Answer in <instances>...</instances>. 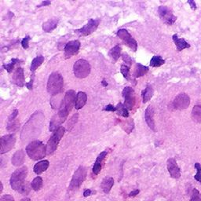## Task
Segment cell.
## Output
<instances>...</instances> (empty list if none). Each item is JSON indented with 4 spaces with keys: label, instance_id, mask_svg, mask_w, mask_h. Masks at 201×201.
I'll use <instances>...</instances> for the list:
<instances>
[{
    "label": "cell",
    "instance_id": "49",
    "mask_svg": "<svg viewBox=\"0 0 201 201\" xmlns=\"http://www.w3.org/2000/svg\"><path fill=\"white\" fill-rule=\"evenodd\" d=\"M0 185H1V189H0V193H2V190H3V185H2V182H0Z\"/></svg>",
    "mask_w": 201,
    "mask_h": 201
},
{
    "label": "cell",
    "instance_id": "48",
    "mask_svg": "<svg viewBox=\"0 0 201 201\" xmlns=\"http://www.w3.org/2000/svg\"><path fill=\"white\" fill-rule=\"evenodd\" d=\"M101 84H102V85L104 86V87H107V86H108V83L106 82V81L105 80V79H103L102 82H101Z\"/></svg>",
    "mask_w": 201,
    "mask_h": 201
},
{
    "label": "cell",
    "instance_id": "41",
    "mask_svg": "<svg viewBox=\"0 0 201 201\" xmlns=\"http://www.w3.org/2000/svg\"><path fill=\"white\" fill-rule=\"evenodd\" d=\"M0 201H14V199L11 195L6 194L0 198Z\"/></svg>",
    "mask_w": 201,
    "mask_h": 201
},
{
    "label": "cell",
    "instance_id": "21",
    "mask_svg": "<svg viewBox=\"0 0 201 201\" xmlns=\"http://www.w3.org/2000/svg\"><path fill=\"white\" fill-rule=\"evenodd\" d=\"M114 185V179L112 177H105L104 179L101 181L100 184V187L101 190L104 192L105 194L110 193L111 190H112V186Z\"/></svg>",
    "mask_w": 201,
    "mask_h": 201
},
{
    "label": "cell",
    "instance_id": "17",
    "mask_svg": "<svg viewBox=\"0 0 201 201\" xmlns=\"http://www.w3.org/2000/svg\"><path fill=\"white\" fill-rule=\"evenodd\" d=\"M153 116H154V109H153V106H148L145 112V119L146 123L148 124L149 127L151 130H153V131H156V125H155Z\"/></svg>",
    "mask_w": 201,
    "mask_h": 201
},
{
    "label": "cell",
    "instance_id": "14",
    "mask_svg": "<svg viewBox=\"0 0 201 201\" xmlns=\"http://www.w3.org/2000/svg\"><path fill=\"white\" fill-rule=\"evenodd\" d=\"M167 168H168V172L172 178L178 179L181 177V171L178 167L177 161L174 158H170L167 162Z\"/></svg>",
    "mask_w": 201,
    "mask_h": 201
},
{
    "label": "cell",
    "instance_id": "28",
    "mask_svg": "<svg viewBox=\"0 0 201 201\" xmlns=\"http://www.w3.org/2000/svg\"><path fill=\"white\" fill-rule=\"evenodd\" d=\"M153 87L151 85H147L145 89L142 91V99H143V103L148 102L149 100H150L152 97H153Z\"/></svg>",
    "mask_w": 201,
    "mask_h": 201
},
{
    "label": "cell",
    "instance_id": "24",
    "mask_svg": "<svg viewBox=\"0 0 201 201\" xmlns=\"http://www.w3.org/2000/svg\"><path fill=\"white\" fill-rule=\"evenodd\" d=\"M58 24V19L51 18L42 25V29L46 32H50L57 28Z\"/></svg>",
    "mask_w": 201,
    "mask_h": 201
},
{
    "label": "cell",
    "instance_id": "1",
    "mask_svg": "<svg viewBox=\"0 0 201 201\" xmlns=\"http://www.w3.org/2000/svg\"><path fill=\"white\" fill-rule=\"evenodd\" d=\"M28 168L23 166L16 170L10 179V185L14 190L20 193L23 196H27L30 192V188L25 181L28 176Z\"/></svg>",
    "mask_w": 201,
    "mask_h": 201
},
{
    "label": "cell",
    "instance_id": "42",
    "mask_svg": "<svg viewBox=\"0 0 201 201\" xmlns=\"http://www.w3.org/2000/svg\"><path fill=\"white\" fill-rule=\"evenodd\" d=\"M104 111H107V112H116L117 109H116V107H114L112 105L109 104L104 108Z\"/></svg>",
    "mask_w": 201,
    "mask_h": 201
},
{
    "label": "cell",
    "instance_id": "4",
    "mask_svg": "<svg viewBox=\"0 0 201 201\" xmlns=\"http://www.w3.org/2000/svg\"><path fill=\"white\" fill-rule=\"evenodd\" d=\"M87 168L83 166H79L77 168V170L75 171L73 176H72V180H71V182L69 186V191L73 192L79 190L86 180V178H87Z\"/></svg>",
    "mask_w": 201,
    "mask_h": 201
},
{
    "label": "cell",
    "instance_id": "5",
    "mask_svg": "<svg viewBox=\"0 0 201 201\" xmlns=\"http://www.w3.org/2000/svg\"><path fill=\"white\" fill-rule=\"evenodd\" d=\"M65 132V129L63 127H60L57 128L52 136L50 137L48 142L47 144V154L51 155L56 151L57 149L59 142L61 140V138L64 136Z\"/></svg>",
    "mask_w": 201,
    "mask_h": 201
},
{
    "label": "cell",
    "instance_id": "45",
    "mask_svg": "<svg viewBox=\"0 0 201 201\" xmlns=\"http://www.w3.org/2000/svg\"><path fill=\"white\" fill-rule=\"evenodd\" d=\"M33 81H34V75H32V76L31 77V81L29 83H27L25 84L27 88L29 90H32V84H33Z\"/></svg>",
    "mask_w": 201,
    "mask_h": 201
},
{
    "label": "cell",
    "instance_id": "25",
    "mask_svg": "<svg viewBox=\"0 0 201 201\" xmlns=\"http://www.w3.org/2000/svg\"><path fill=\"white\" fill-rule=\"evenodd\" d=\"M148 71H149V68L142 65L139 64V63H137L135 65V68H134L133 76L134 78L141 77V76H143V75H145L147 73Z\"/></svg>",
    "mask_w": 201,
    "mask_h": 201
},
{
    "label": "cell",
    "instance_id": "8",
    "mask_svg": "<svg viewBox=\"0 0 201 201\" xmlns=\"http://www.w3.org/2000/svg\"><path fill=\"white\" fill-rule=\"evenodd\" d=\"M16 143V137L14 134H7L0 139V153L4 154L10 152Z\"/></svg>",
    "mask_w": 201,
    "mask_h": 201
},
{
    "label": "cell",
    "instance_id": "31",
    "mask_svg": "<svg viewBox=\"0 0 201 201\" xmlns=\"http://www.w3.org/2000/svg\"><path fill=\"white\" fill-rule=\"evenodd\" d=\"M165 63V60L161 56H153L150 60V66L152 67H159Z\"/></svg>",
    "mask_w": 201,
    "mask_h": 201
},
{
    "label": "cell",
    "instance_id": "6",
    "mask_svg": "<svg viewBox=\"0 0 201 201\" xmlns=\"http://www.w3.org/2000/svg\"><path fill=\"white\" fill-rule=\"evenodd\" d=\"M73 72L75 77L84 79L88 76L91 72V65L89 62L84 59H79L73 65Z\"/></svg>",
    "mask_w": 201,
    "mask_h": 201
},
{
    "label": "cell",
    "instance_id": "33",
    "mask_svg": "<svg viewBox=\"0 0 201 201\" xmlns=\"http://www.w3.org/2000/svg\"><path fill=\"white\" fill-rule=\"evenodd\" d=\"M120 72L122 73V75H123V77L125 78L126 79H127V80L131 81V83H133L132 81L134 82H136V81L133 80V79H131V76H130V67L127 65H122L120 68Z\"/></svg>",
    "mask_w": 201,
    "mask_h": 201
},
{
    "label": "cell",
    "instance_id": "11",
    "mask_svg": "<svg viewBox=\"0 0 201 201\" xmlns=\"http://www.w3.org/2000/svg\"><path fill=\"white\" fill-rule=\"evenodd\" d=\"M158 14L162 20L167 25H171L176 21L177 17L174 15L171 9L168 8L166 6H160L158 8Z\"/></svg>",
    "mask_w": 201,
    "mask_h": 201
},
{
    "label": "cell",
    "instance_id": "39",
    "mask_svg": "<svg viewBox=\"0 0 201 201\" xmlns=\"http://www.w3.org/2000/svg\"><path fill=\"white\" fill-rule=\"evenodd\" d=\"M31 39L30 36L29 35H27V36H25V38H24L23 39H22L21 41V45H22V47H23L25 50H26V49L29 48V40Z\"/></svg>",
    "mask_w": 201,
    "mask_h": 201
},
{
    "label": "cell",
    "instance_id": "20",
    "mask_svg": "<svg viewBox=\"0 0 201 201\" xmlns=\"http://www.w3.org/2000/svg\"><path fill=\"white\" fill-rule=\"evenodd\" d=\"M87 95L85 92H80L76 94V97H75V109L79 110L82 109L85 104L87 103Z\"/></svg>",
    "mask_w": 201,
    "mask_h": 201
},
{
    "label": "cell",
    "instance_id": "36",
    "mask_svg": "<svg viewBox=\"0 0 201 201\" xmlns=\"http://www.w3.org/2000/svg\"><path fill=\"white\" fill-rule=\"evenodd\" d=\"M195 168L196 170V174L194 176V178L196 181L198 182L201 183V165L199 163H195Z\"/></svg>",
    "mask_w": 201,
    "mask_h": 201
},
{
    "label": "cell",
    "instance_id": "7",
    "mask_svg": "<svg viewBox=\"0 0 201 201\" xmlns=\"http://www.w3.org/2000/svg\"><path fill=\"white\" fill-rule=\"evenodd\" d=\"M190 104V98L189 95L185 93H181L178 95L176 96L171 102L170 107L172 109V110H183L189 107Z\"/></svg>",
    "mask_w": 201,
    "mask_h": 201
},
{
    "label": "cell",
    "instance_id": "12",
    "mask_svg": "<svg viewBox=\"0 0 201 201\" xmlns=\"http://www.w3.org/2000/svg\"><path fill=\"white\" fill-rule=\"evenodd\" d=\"M117 35L123 40V42L126 45L129 47L133 51H137V42L135 39L131 35V34L128 32L126 29H119L117 32Z\"/></svg>",
    "mask_w": 201,
    "mask_h": 201
},
{
    "label": "cell",
    "instance_id": "16",
    "mask_svg": "<svg viewBox=\"0 0 201 201\" xmlns=\"http://www.w3.org/2000/svg\"><path fill=\"white\" fill-rule=\"evenodd\" d=\"M107 155H108L107 152H106V151H104V152L100 153V154L97 156V159H96L95 162H94V166H93V169H92L93 174H94V175H97V174L100 172V171H101V169H102V166H103V163H104L105 159L106 158Z\"/></svg>",
    "mask_w": 201,
    "mask_h": 201
},
{
    "label": "cell",
    "instance_id": "43",
    "mask_svg": "<svg viewBox=\"0 0 201 201\" xmlns=\"http://www.w3.org/2000/svg\"><path fill=\"white\" fill-rule=\"evenodd\" d=\"M93 193H94V191H92L91 189H87V190H86L85 191L83 192V196L84 197H88V196H91Z\"/></svg>",
    "mask_w": 201,
    "mask_h": 201
},
{
    "label": "cell",
    "instance_id": "29",
    "mask_svg": "<svg viewBox=\"0 0 201 201\" xmlns=\"http://www.w3.org/2000/svg\"><path fill=\"white\" fill-rule=\"evenodd\" d=\"M42 185H43V180L39 176H37L36 178H34L31 183V188L35 192L39 191L42 189Z\"/></svg>",
    "mask_w": 201,
    "mask_h": 201
},
{
    "label": "cell",
    "instance_id": "23",
    "mask_svg": "<svg viewBox=\"0 0 201 201\" xmlns=\"http://www.w3.org/2000/svg\"><path fill=\"white\" fill-rule=\"evenodd\" d=\"M173 41H174V44L176 45V47H177V50L178 51H181L182 50L186 48H190V45L184 39H180L178 38V35H174L172 37Z\"/></svg>",
    "mask_w": 201,
    "mask_h": 201
},
{
    "label": "cell",
    "instance_id": "47",
    "mask_svg": "<svg viewBox=\"0 0 201 201\" xmlns=\"http://www.w3.org/2000/svg\"><path fill=\"white\" fill-rule=\"evenodd\" d=\"M50 2H49V1H45V2H42V3L40 4V5L38 7H42V6H47V5H50Z\"/></svg>",
    "mask_w": 201,
    "mask_h": 201
},
{
    "label": "cell",
    "instance_id": "19",
    "mask_svg": "<svg viewBox=\"0 0 201 201\" xmlns=\"http://www.w3.org/2000/svg\"><path fill=\"white\" fill-rule=\"evenodd\" d=\"M25 159V151L20 149L17 150L12 157V164L15 167H20L24 163Z\"/></svg>",
    "mask_w": 201,
    "mask_h": 201
},
{
    "label": "cell",
    "instance_id": "38",
    "mask_svg": "<svg viewBox=\"0 0 201 201\" xmlns=\"http://www.w3.org/2000/svg\"><path fill=\"white\" fill-rule=\"evenodd\" d=\"M122 58H123V61L125 62L126 65L129 66V67L131 65V63H132V60H131V57H130V56L128 55L127 54H126V53L123 54H122Z\"/></svg>",
    "mask_w": 201,
    "mask_h": 201
},
{
    "label": "cell",
    "instance_id": "13",
    "mask_svg": "<svg viewBox=\"0 0 201 201\" xmlns=\"http://www.w3.org/2000/svg\"><path fill=\"white\" fill-rule=\"evenodd\" d=\"M80 49V42L78 40L70 41L67 42L65 47V57L66 59L70 58L72 56L77 54Z\"/></svg>",
    "mask_w": 201,
    "mask_h": 201
},
{
    "label": "cell",
    "instance_id": "50",
    "mask_svg": "<svg viewBox=\"0 0 201 201\" xmlns=\"http://www.w3.org/2000/svg\"><path fill=\"white\" fill-rule=\"evenodd\" d=\"M20 201H31V199L28 197H25V198H23Z\"/></svg>",
    "mask_w": 201,
    "mask_h": 201
},
{
    "label": "cell",
    "instance_id": "22",
    "mask_svg": "<svg viewBox=\"0 0 201 201\" xmlns=\"http://www.w3.org/2000/svg\"><path fill=\"white\" fill-rule=\"evenodd\" d=\"M49 166H50V162L48 160H42L38 162L37 163H35V165L34 166V172L37 174L39 175L42 173H43L44 171H47L48 169Z\"/></svg>",
    "mask_w": 201,
    "mask_h": 201
},
{
    "label": "cell",
    "instance_id": "44",
    "mask_svg": "<svg viewBox=\"0 0 201 201\" xmlns=\"http://www.w3.org/2000/svg\"><path fill=\"white\" fill-rule=\"evenodd\" d=\"M140 190L138 189H136V190H134L133 191H131V193H129V196L130 197H135L137 195L139 194Z\"/></svg>",
    "mask_w": 201,
    "mask_h": 201
},
{
    "label": "cell",
    "instance_id": "10",
    "mask_svg": "<svg viewBox=\"0 0 201 201\" xmlns=\"http://www.w3.org/2000/svg\"><path fill=\"white\" fill-rule=\"evenodd\" d=\"M123 97L124 98V106L128 111L132 110L135 105V94L132 87H126L123 90Z\"/></svg>",
    "mask_w": 201,
    "mask_h": 201
},
{
    "label": "cell",
    "instance_id": "26",
    "mask_svg": "<svg viewBox=\"0 0 201 201\" xmlns=\"http://www.w3.org/2000/svg\"><path fill=\"white\" fill-rule=\"evenodd\" d=\"M121 50H122V49H121V47L119 44L116 45L114 47H112V48L109 50V55L113 61H117L118 59L119 58L121 54Z\"/></svg>",
    "mask_w": 201,
    "mask_h": 201
},
{
    "label": "cell",
    "instance_id": "2",
    "mask_svg": "<svg viewBox=\"0 0 201 201\" xmlns=\"http://www.w3.org/2000/svg\"><path fill=\"white\" fill-rule=\"evenodd\" d=\"M26 153L33 160H39L42 159L47 154V147L43 143L39 140L32 141L26 147Z\"/></svg>",
    "mask_w": 201,
    "mask_h": 201
},
{
    "label": "cell",
    "instance_id": "15",
    "mask_svg": "<svg viewBox=\"0 0 201 201\" xmlns=\"http://www.w3.org/2000/svg\"><path fill=\"white\" fill-rule=\"evenodd\" d=\"M18 114V111L17 109H15L14 112H12L11 115L9 116L8 122H7V130L10 132H14V131H17L19 128L20 126V122L17 120V116Z\"/></svg>",
    "mask_w": 201,
    "mask_h": 201
},
{
    "label": "cell",
    "instance_id": "9",
    "mask_svg": "<svg viewBox=\"0 0 201 201\" xmlns=\"http://www.w3.org/2000/svg\"><path fill=\"white\" fill-rule=\"evenodd\" d=\"M99 24H100L99 19H90L87 25H84L81 29L75 30V32L80 36H87L97 30Z\"/></svg>",
    "mask_w": 201,
    "mask_h": 201
},
{
    "label": "cell",
    "instance_id": "34",
    "mask_svg": "<svg viewBox=\"0 0 201 201\" xmlns=\"http://www.w3.org/2000/svg\"><path fill=\"white\" fill-rule=\"evenodd\" d=\"M134 121L131 119H129L128 120L125 121V122H123L122 123L123 128L124 131L127 133H128V134L133 131V129H134Z\"/></svg>",
    "mask_w": 201,
    "mask_h": 201
},
{
    "label": "cell",
    "instance_id": "18",
    "mask_svg": "<svg viewBox=\"0 0 201 201\" xmlns=\"http://www.w3.org/2000/svg\"><path fill=\"white\" fill-rule=\"evenodd\" d=\"M12 80L14 84H16L18 87H23L25 86V76H24V70L22 68H17L14 71Z\"/></svg>",
    "mask_w": 201,
    "mask_h": 201
},
{
    "label": "cell",
    "instance_id": "37",
    "mask_svg": "<svg viewBox=\"0 0 201 201\" xmlns=\"http://www.w3.org/2000/svg\"><path fill=\"white\" fill-rule=\"evenodd\" d=\"M190 201H201V196L199 192L196 189H193V193H192Z\"/></svg>",
    "mask_w": 201,
    "mask_h": 201
},
{
    "label": "cell",
    "instance_id": "3",
    "mask_svg": "<svg viewBox=\"0 0 201 201\" xmlns=\"http://www.w3.org/2000/svg\"><path fill=\"white\" fill-rule=\"evenodd\" d=\"M64 79L58 72L50 74L47 82V91L51 95H57L63 91Z\"/></svg>",
    "mask_w": 201,
    "mask_h": 201
},
{
    "label": "cell",
    "instance_id": "27",
    "mask_svg": "<svg viewBox=\"0 0 201 201\" xmlns=\"http://www.w3.org/2000/svg\"><path fill=\"white\" fill-rule=\"evenodd\" d=\"M192 119L194 122L197 123H201V105H196L193 107L192 110Z\"/></svg>",
    "mask_w": 201,
    "mask_h": 201
},
{
    "label": "cell",
    "instance_id": "35",
    "mask_svg": "<svg viewBox=\"0 0 201 201\" xmlns=\"http://www.w3.org/2000/svg\"><path fill=\"white\" fill-rule=\"evenodd\" d=\"M20 61V60H19V59L13 58L11 60V61H10V63H9V64L3 65V68L7 71V72H9V73H10L12 71L14 70V66H15V65H17V63H19Z\"/></svg>",
    "mask_w": 201,
    "mask_h": 201
},
{
    "label": "cell",
    "instance_id": "32",
    "mask_svg": "<svg viewBox=\"0 0 201 201\" xmlns=\"http://www.w3.org/2000/svg\"><path fill=\"white\" fill-rule=\"evenodd\" d=\"M116 109H117V111H116L117 115L125 118H127L128 116H129V112H128V110L126 109L123 104H122V103H119V104L117 105V106H116Z\"/></svg>",
    "mask_w": 201,
    "mask_h": 201
},
{
    "label": "cell",
    "instance_id": "46",
    "mask_svg": "<svg viewBox=\"0 0 201 201\" xmlns=\"http://www.w3.org/2000/svg\"><path fill=\"white\" fill-rule=\"evenodd\" d=\"M188 3L190 4V7H191V8L193 9V10H196V2H195V1H193V0H189V1H188Z\"/></svg>",
    "mask_w": 201,
    "mask_h": 201
},
{
    "label": "cell",
    "instance_id": "40",
    "mask_svg": "<svg viewBox=\"0 0 201 201\" xmlns=\"http://www.w3.org/2000/svg\"><path fill=\"white\" fill-rule=\"evenodd\" d=\"M77 119H78V114L74 115V116H72V119H70V121H69V124H68V126H69V127H73L74 124H75V123H76V121H77Z\"/></svg>",
    "mask_w": 201,
    "mask_h": 201
},
{
    "label": "cell",
    "instance_id": "30",
    "mask_svg": "<svg viewBox=\"0 0 201 201\" xmlns=\"http://www.w3.org/2000/svg\"><path fill=\"white\" fill-rule=\"evenodd\" d=\"M43 61H44V57H42V55L35 57V58L32 60V64H31V72H35V71L42 64V62Z\"/></svg>",
    "mask_w": 201,
    "mask_h": 201
}]
</instances>
